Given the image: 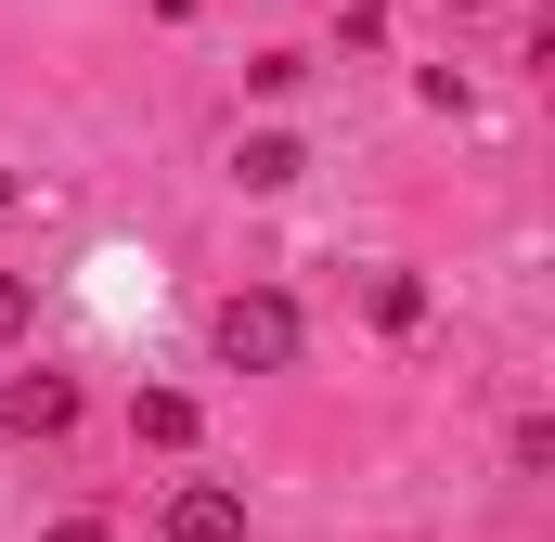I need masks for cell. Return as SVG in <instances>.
Listing matches in <instances>:
<instances>
[{"label": "cell", "mask_w": 555, "mask_h": 542, "mask_svg": "<svg viewBox=\"0 0 555 542\" xmlns=\"http://www.w3.org/2000/svg\"><path fill=\"white\" fill-rule=\"evenodd\" d=\"M0 207H13V168H0Z\"/></svg>", "instance_id": "cell-10"}, {"label": "cell", "mask_w": 555, "mask_h": 542, "mask_svg": "<svg viewBox=\"0 0 555 542\" xmlns=\"http://www.w3.org/2000/svg\"><path fill=\"white\" fill-rule=\"evenodd\" d=\"M26 323H39V284H26V271H0V349H13Z\"/></svg>", "instance_id": "cell-7"}, {"label": "cell", "mask_w": 555, "mask_h": 542, "mask_svg": "<svg viewBox=\"0 0 555 542\" xmlns=\"http://www.w3.org/2000/svg\"><path fill=\"white\" fill-rule=\"evenodd\" d=\"M155 13H168V26H181V13H194V0H155Z\"/></svg>", "instance_id": "cell-9"}, {"label": "cell", "mask_w": 555, "mask_h": 542, "mask_svg": "<svg viewBox=\"0 0 555 542\" xmlns=\"http://www.w3.org/2000/svg\"><path fill=\"white\" fill-rule=\"evenodd\" d=\"M39 542H117V530H104V517H65V530H39Z\"/></svg>", "instance_id": "cell-8"}, {"label": "cell", "mask_w": 555, "mask_h": 542, "mask_svg": "<svg viewBox=\"0 0 555 542\" xmlns=\"http://www.w3.org/2000/svg\"><path fill=\"white\" fill-rule=\"evenodd\" d=\"M0 426H13V439H65V426H78V375H13V388H0Z\"/></svg>", "instance_id": "cell-2"}, {"label": "cell", "mask_w": 555, "mask_h": 542, "mask_svg": "<svg viewBox=\"0 0 555 542\" xmlns=\"http://www.w3.org/2000/svg\"><path fill=\"white\" fill-rule=\"evenodd\" d=\"M362 310H375L388 336H414V323H426V284H414V271H375V284H362Z\"/></svg>", "instance_id": "cell-6"}, {"label": "cell", "mask_w": 555, "mask_h": 542, "mask_svg": "<svg viewBox=\"0 0 555 542\" xmlns=\"http://www.w3.org/2000/svg\"><path fill=\"white\" fill-rule=\"evenodd\" d=\"M207 336H220V362H233V375H284V362H297V297L246 284V297H220V310H207Z\"/></svg>", "instance_id": "cell-1"}, {"label": "cell", "mask_w": 555, "mask_h": 542, "mask_svg": "<svg viewBox=\"0 0 555 542\" xmlns=\"http://www.w3.org/2000/svg\"><path fill=\"white\" fill-rule=\"evenodd\" d=\"M168 542H246V504L220 478H194V491H168Z\"/></svg>", "instance_id": "cell-3"}, {"label": "cell", "mask_w": 555, "mask_h": 542, "mask_svg": "<svg viewBox=\"0 0 555 542\" xmlns=\"http://www.w3.org/2000/svg\"><path fill=\"white\" fill-rule=\"evenodd\" d=\"M297 168H310V155H297L284 130H246V142H233V181H246V194H284Z\"/></svg>", "instance_id": "cell-4"}, {"label": "cell", "mask_w": 555, "mask_h": 542, "mask_svg": "<svg viewBox=\"0 0 555 542\" xmlns=\"http://www.w3.org/2000/svg\"><path fill=\"white\" fill-rule=\"evenodd\" d=\"M130 439H142V452H194V401H181V388H142V401H130Z\"/></svg>", "instance_id": "cell-5"}]
</instances>
